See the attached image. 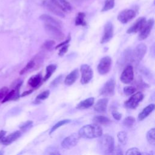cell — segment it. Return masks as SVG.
Masks as SVG:
<instances>
[{
    "label": "cell",
    "instance_id": "obj_39",
    "mask_svg": "<svg viewBox=\"0 0 155 155\" xmlns=\"http://www.w3.org/2000/svg\"><path fill=\"white\" fill-rule=\"evenodd\" d=\"M7 92L8 88L6 87H4L0 90V100L5 96V95L7 94Z\"/></svg>",
    "mask_w": 155,
    "mask_h": 155
},
{
    "label": "cell",
    "instance_id": "obj_45",
    "mask_svg": "<svg viewBox=\"0 0 155 155\" xmlns=\"http://www.w3.org/2000/svg\"><path fill=\"white\" fill-rule=\"evenodd\" d=\"M73 1H75V2H84V1H88V0H73Z\"/></svg>",
    "mask_w": 155,
    "mask_h": 155
},
{
    "label": "cell",
    "instance_id": "obj_37",
    "mask_svg": "<svg viewBox=\"0 0 155 155\" xmlns=\"http://www.w3.org/2000/svg\"><path fill=\"white\" fill-rule=\"evenodd\" d=\"M62 75H59L58 77H56L50 84V87H54L56 86H57L58 84H60V82H61L62 79Z\"/></svg>",
    "mask_w": 155,
    "mask_h": 155
},
{
    "label": "cell",
    "instance_id": "obj_21",
    "mask_svg": "<svg viewBox=\"0 0 155 155\" xmlns=\"http://www.w3.org/2000/svg\"><path fill=\"white\" fill-rule=\"evenodd\" d=\"M94 102V97H89L81 102H80L76 106V108L79 110L87 109L91 107Z\"/></svg>",
    "mask_w": 155,
    "mask_h": 155
},
{
    "label": "cell",
    "instance_id": "obj_36",
    "mask_svg": "<svg viewBox=\"0 0 155 155\" xmlns=\"http://www.w3.org/2000/svg\"><path fill=\"white\" fill-rule=\"evenodd\" d=\"M54 44H55V42L54 41L48 40L44 43L43 47H44V48L47 49V50H51L53 48Z\"/></svg>",
    "mask_w": 155,
    "mask_h": 155
},
{
    "label": "cell",
    "instance_id": "obj_19",
    "mask_svg": "<svg viewBox=\"0 0 155 155\" xmlns=\"http://www.w3.org/2000/svg\"><path fill=\"white\" fill-rule=\"evenodd\" d=\"M21 133L19 131L13 132V133L10 134L7 137H4L1 140V142L5 145H8L18 139L21 136Z\"/></svg>",
    "mask_w": 155,
    "mask_h": 155
},
{
    "label": "cell",
    "instance_id": "obj_11",
    "mask_svg": "<svg viewBox=\"0 0 155 155\" xmlns=\"http://www.w3.org/2000/svg\"><path fill=\"white\" fill-rule=\"evenodd\" d=\"M136 14L134 10L131 9H125L121 11L118 16L117 19L122 24H126L128 22L132 20L135 16Z\"/></svg>",
    "mask_w": 155,
    "mask_h": 155
},
{
    "label": "cell",
    "instance_id": "obj_7",
    "mask_svg": "<svg viewBox=\"0 0 155 155\" xmlns=\"http://www.w3.org/2000/svg\"><path fill=\"white\" fill-rule=\"evenodd\" d=\"M80 70L81 72V84H88L91 80L93 76V72L91 68L87 64H82L81 66Z\"/></svg>",
    "mask_w": 155,
    "mask_h": 155
},
{
    "label": "cell",
    "instance_id": "obj_31",
    "mask_svg": "<svg viewBox=\"0 0 155 155\" xmlns=\"http://www.w3.org/2000/svg\"><path fill=\"white\" fill-rule=\"evenodd\" d=\"M117 139L122 144H125L127 143L128 136L127 134L125 131H120L117 134Z\"/></svg>",
    "mask_w": 155,
    "mask_h": 155
},
{
    "label": "cell",
    "instance_id": "obj_28",
    "mask_svg": "<svg viewBox=\"0 0 155 155\" xmlns=\"http://www.w3.org/2000/svg\"><path fill=\"white\" fill-rule=\"evenodd\" d=\"M58 1L65 12H70L71 10L72 7L70 4L67 0H58Z\"/></svg>",
    "mask_w": 155,
    "mask_h": 155
},
{
    "label": "cell",
    "instance_id": "obj_3",
    "mask_svg": "<svg viewBox=\"0 0 155 155\" xmlns=\"http://www.w3.org/2000/svg\"><path fill=\"white\" fill-rule=\"evenodd\" d=\"M44 7L53 14L61 17H65V12L58 2V0H44Z\"/></svg>",
    "mask_w": 155,
    "mask_h": 155
},
{
    "label": "cell",
    "instance_id": "obj_29",
    "mask_svg": "<svg viewBox=\"0 0 155 155\" xmlns=\"http://www.w3.org/2000/svg\"><path fill=\"white\" fill-rule=\"evenodd\" d=\"M135 121H136V120H135L134 117H133V116H128L124 119L123 124L125 127H127L128 128H130L134 125Z\"/></svg>",
    "mask_w": 155,
    "mask_h": 155
},
{
    "label": "cell",
    "instance_id": "obj_44",
    "mask_svg": "<svg viewBox=\"0 0 155 155\" xmlns=\"http://www.w3.org/2000/svg\"><path fill=\"white\" fill-rule=\"evenodd\" d=\"M5 134V132L4 131L2 130L0 131V141H1L2 139L4 137V136Z\"/></svg>",
    "mask_w": 155,
    "mask_h": 155
},
{
    "label": "cell",
    "instance_id": "obj_40",
    "mask_svg": "<svg viewBox=\"0 0 155 155\" xmlns=\"http://www.w3.org/2000/svg\"><path fill=\"white\" fill-rule=\"evenodd\" d=\"M112 116H113V118L117 120H119L122 117V114L120 113H119L118 111H115V110L112 111Z\"/></svg>",
    "mask_w": 155,
    "mask_h": 155
},
{
    "label": "cell",
    "instance_id": "obj_27",
    "mask_svg": "<svg viewBox=\"0 0 155 155\" xmlns=\"http://www.w3.org/2000/svg\"><path fill=\"white\" fill-rule=\"evenodd\" d=\"M114 6V0H105L102 12H107L112 9Z\"/></svg>",
    "mask_w": 155,
    "mask_h": 155
},
{
    "label": "cell",
    "instance_id": "obj_33",
    "mask_svg": "<svg viewBox=\"0 0 155 155\" xmlns=\"http://www.w3.org/2000/svg\"><path fill=\"white\" fill-rule=\"evenodd\" d=\"M35 65V61L33 60L30 61V62H28L27 63V64L25 65V67L20 71V74H22L25 73L26 71H27L28 70L31 69L32 68H33Z\"/></svg>",
    "mask_w": 155,
    "mask_h": 155
},
{
    "label": "cell",
    "instance_id": "obj_41",
    "mask_svg": "<svg viewBox=\"0 0 155 155\" xmlns=\"http://www.w3.org/2000/svg\"><path fill=\"white\" fill-rule=\"evenodd\" d=\"M70 39H71V37H70V35H69L68 38L66 40H65L64 42H62L59 44L58 45H56V47H55V49H58V48H60L61 47H62V46H63V45H65V44H68L69 42H70Z\"/></svg>",
    "mask_w": 155,
    "mask_h": 155
},
{
    "label": "cell",
    "instance_id": "obj_1",
    "mask_svg": "<svg viewBox=\"0 0 155 155\" xmlns=\"http://www.w3.org/2000/svg\"><path fill=\"white\" fill-rule=\"evenodd\" d=\"M80 137L94 139L99 137L102 134V128L97 124H88L83 126L78 131Z\"/></svg>",
    "mask_w": 155,
    "mask_h": 155
},
{
    "label": "cell",
    "instance_id": "obj_25",
    "mask_svg": "<svg viewBox=\"0 0 155 155\" xmlns=\"http://www.w3.org/2000/svg\"><path fill=\"white\" fill-rule=\"evenodd\" d=\"M85 13L82 12L79 13L75 20L76 25H82V26L85 25L87 23L85 21Z\"/></svg>",
    "mask_w": 155,
    "mask_h": 155
},
{
    "label": "cell",
    "instance_id": "obj_38",
    "mask_svg": "<svg viewBox=\"0 0 155 155\" xmlns=\"http://www.w3.org/2000/svg\"><path fill=\"white\" fill-rule=\"evenodd\" d=\"M68 47H69V45L67 44H65L62 47H61V48L59 51V53H58V54L60 56H63L68 50Z\"/></svg>",
    "mask_w": 155,
    "mask_h": 155
},
{
    "label": "cell",
    "instance_id": "obj_4",
    "mask_svg": "<svg viewBox=\"0 0 155 155\" xmlns=\"http://www.w3.org/2000/svg\"><path fill=\"white\" fill-rule=\"evenodd\" d=\"M44 28L46 33L52 38L59 41H62L64 39V34L61 31V28L48 24H44Z\"/></svg>",
    "mask_w": 155,
    "mask_h": 155
},
{
    "label": "cell",
    "instance_id": "obj_22",
    "mask_svg": "<svg viewBox=\"0 0 155 155\" xmlns=\"http://www.w3.org/2000/svg\"><path fill=\"white\" fill-rule=\"evenodd\" d=\"M42 76L41 74H37L31 76L28 81V84L29 85L33 88L38 87L41 82Z\"/></svg>",
    "mask_w": 155,
    "mask_h": 155
},
{
    "label": "cell",
    "instance_id": "obj_16",
    "mask_svg": "<svg viewBox=\"0 0 155 155\" xmlns=\"http://www.w3.org/2000/svg\"><path fill=\"white\" fill-rule=\"evenodd\" d=\"M40 19L42 21H44L45 22V24H48L50 25H53L56 26L58 27H59L61 28L62 27V23L59 20L57 19L56 18H54L48 15L43 14L40 16Z\"/></svg>",
    "mask_w": 155,
    "mask_h": 155
},
{
    "label": "cell",
    "instance_id": "obj_30",
    "mask_svg": "<svg viewBox=\"0 0 155 155\" xmlns=\"http://www.w3.org/2000/svg\"><path fill=\"white\" fill-rule=\"evenodd\" d=\"M70 122V119H64V120H60L58 122H57L54 125H53V127L51 128L50 131V134L52 133L53 131H54L56 129H58V128L61 127V126L64 125H65L68 123H69Z\"/></svg>",
    "mask_w": 155,
    "mask_h": 155
},
{
    "label": "cell",
    "instance_id": "obj_2",
    "mask_svg": "<svg viewBox=\"0 0 155 155\" xmlns=\"http://www.w3.org/2000/svg\"><path fill=\"white\" fill-rule=\"evenodd\" d=\"M99 137V145L101 151L105 154L113 153L114 150L113 137L109 134H102Z\"/></svg>",
    "mask_w": 155,
    "mask_h": 155
},
{
    "label": "cell",
    "instance_id": "obj_32",
    "mask_svg": "<svg viewBox=\"0 0 155 155\" xmlns=\"http://www.w3.org/2000/svg\"><path fill=\"white\" fill-rule=\"evenodd\" d=\"M136 91V88L134 87L127 86V87H125L124 88V93L127 96L132 95L133 93H135Z\"/></svg>",
    "mask_w": 155,
    "mask_h": 155
},
{
    "label": "cell",
    "instance_id": "obj_35",
    "mask_svg": "<svg viewBox=\"0 0 155 155\" xmlns=\"http://www.w3.org/2000/svg\"><path fill=\"white\" fill-rule=\"evenodd\" d=\"M125 154L127 155H140L141 154V153L138 148L134 147L128 150Z\"/></svg>",
    "mask_w": 155,
    "mask_h": 155
},
{
    "label": "cell",
    "instance_id": "obj_26",
    "mask_svg": "<svg viewBox=\"0 0 155 155\" xmlns=\"http://www.w3.org/2000/svg\"><path fill=\"white\" fill-rule=\"evenodd\" d=\"M147 139L148 142L150 144L154 145V144H155V129L154 128H151L147 132Z\"/></svg>",
    "mask_w": 155,
    "mask_h": 155
},
{
    "label": "cell",
    "instance_id": "obj_23",
    "mask_svg": "<svg viewBox=\"0 0 155 155\" xmlns=\"http://www.w3.org/2000/svg\"><path fill=\"white\" fill-rule=\"evenodd\" d=\"M56 69V65L54 64H50L46 67V73L44 77V81H46L52 75Z\"/></svg>",
    "mask_w": 155,
    "mask_h": 155
},
{
    "label": "cell",
    "instance_id": "obj_42",
    "mask_svg": "<svg viewBox=\"0 0 155 155\" xmlns=\"http://www.w3.org/2000/svg\"><path fill=\"white\" fill-rule=\"evenodd\" d=\"M32 124H33V122L31 120H28L26 122H25L20 128L21 129H25V128H28V127L31 126L32 125Z\"/></svg>",
    "mask_w": 155,
    "mask_h": 155
},
{
    "label": "cell",
    "instance_id": "obj_8",
    "mask_svg": "<svg viewBox=\"0 0 155 155\" xmlns=\"http://www.w3.org/2000/svg\"><path fill=\"white\" fill-rule=\"evenodd\" d=\"M115 81L113 78L107 81L100 90V94L104 96H111L114 93Z\"/></svg>",
    "mask_w": 155,
    "mask_h": 155
},
{
    "label": "cell",
    "instance_id": "obj_15",
    "mask_svg": "<svg viewBox=\"0 0 155 155\" xmlns=\"http://www.w3.org/2000/svg\"><path fill=\"white\" fill-rule=\"evenodd\" d=\"M147 46L142 43L137 45L134 51V56L136 60L139 61L142 59L147 52Z\"/></svg>",
    "mask_w": 155,
    "mask_h": 155
},
{
    "label": "cell",
    "instance_id": "obj_20",
    "mask_svg": "<svg viewBox=\"0 0 155 155\" xmlns=\"http://www.w3.org/2000/svg\"><path fill=\"white\" fill-rule=\"evenodd\" d=\"M155 105L153 104H150L147 105L145 108L143 109V110L138 115V119L139 120L141 121L145 119L154 109Z\"/></svg>",
    "mask_w": 155,
    "mask_h": 155
},
{
    "label": "cell",
    "instance_id": "obj_17",
    "mask_svg": "<svg viewBox=\"0 0 155 155\" xmlns=\"http://www.w3.org/2000/svg\"><path fill=\"white\" fill-rule=\"evenodd\" d=\"M108 99L107 98L100 99L94 105V110L98 113H105L107 110Z\"/></svg>",
    "mask_w": 155,
    "mask_h": 155
},
{
    "label": "cell",
    "instance_id": "obj_6",
    "mask_svg": "<svg viewBox=\"0 0 155 155\" xmlns=\"http://www.w3.org/2000/svg\"><path fill=\"white\" fill-rule=\"evenodd\" d=\"M111 63L112 60L110 56H107L102 58L97 65V71L99 73L102 75L107 74L111 69Z\"/></svg>",
    "mask_w": 155,
    "mask_h": 155
},
{
    "label": "cell",
    "instance_id": "obj_24",
    "mask_svg": "<svg viewBox=\"0 0 155 155\" xmlns=\"http://www.w3.org/2000/svg\"><path fill=\"white\" fill-rule=\"evenodd\" d=\"M93 120L94 122L102 125H107L110 122V120L104 116H96L93 117Z\"/></svg>",
    "mask_w": 155,
    "mask_h": 155
},
{
    "label": "cell",
    "instance_id": "obj_12",
    "mask_svg": "<svg viewBox=\"0 0 155 155\" xmlns=\"http://www.w3.org/2000/svg\"><path fill=\"white\" fill-rule=\"evenodd\" d=\"M154 24V21L153 19H150L147 22H145L143 27L139 31L140 32L138 36V38L139 40H143L149 36L153 27Z\"/></svg>",
    "mask_w": 155,
    "mask_h": 155
},
{
    "label": "cell",
    "instance_id": "obj_18",
    "mask_svg": "<svg viewBox=\"0 0 155 155\" xmlns=\"http://www.w3.org/2000/svg\"><path fill=\"white\" fill-rule=\"evenodd\" d=\"M79 76V71L78 69H74L71 71L65 78L64 83L67 85H71L75 82Z\"/></svg>",
    "mask_w": 155,
    "mask_h": 155
},
{
    "label": "cell",
    "instance_id": "obj_9",
    "mask_svg": "<svg viewBox=\"0 0 155 155\" xmlns=\"http://www.w3.org/2000/svg\"><path fill=\"white\" fill-rule=\"evenodd\" d=\"M80 136L78 133H73L66 137L61 142V146L65 149H70L74 147L78 142Z\"/></svg>",
    "mask_w": 155,
    "mask_h": 155
},
{
    "label": "cell",
    "instance_id": "obj_14",
    "mask_svg": "<svg viewBox=\"0 0 155 155\" xmlns=\"http://www.w3.org/2000/svg\"><path fill=\"white\" fill-rule=\"evenodd\" d=\"M146 22V19L143 17L138 18L136 22L127 30V33H133L139 31Z\"/></svg>",
    "mask_w": 155,
    "mask_h": 155
},
{
    "label": "cell",
    "instance_id": "obj_10",
    "mask_svg": "<svg viewBox=\"0 0 155 155\" xmlns=\"http://www.w3.org/2000/svg\"><path fill=\"white\" fill-rule=\"evenodd\" d=\"M133 79H134L133 68L132 65H128L123 70L120 77V80L124 84H130L133 81Z\"/></svg>",
    "mask_w": 155,
    "mask_h": 155
},
{
    "label": "cell",
    "instance_id": "obj_43",
    "mask_svg": "<svg viewBox=\"0 0 155 155\" xmlns=\"http://www.w3.org/2000/svg\"><path fill=\"white\" fill-rule=\"evenodd\" d=\"M33 91V90H28V91H24L22 94H21V96H25L26 95H28L30 93H31Z\"/></svg>",
    "mask_w": 155,
    "mask_h": 155
},
{
    "label": "cell",
    "instance_id": "obj_5",
    "mask_svg": "<svg viewBox=\"0 0 155 155\" xmlns=\"http://www.w3.org/2000/svg\"><path fill=\"white\" fill-rule=\"evenodd\" d=\"M143 94L142 92H137L133 93V95L124 103L125 107L129 109H135L139 104L142 101Z\"/></svg>",
    "mask_w": 155,
    "mask_h": 155
},
{
    "label": "cell",
    "instance_id": "obj_13",
    "mask_svg": "<svg viewBox=\"0 0 155 155\" xmlns=\"http://www.w3.org/2000/svg\"><path fill=\"white\" fill-rule=\"evenodd\" d=\"M113 36V25L111 22H108L104 26V35L101 38V43L105 44L110 41Z\"/></svg>",
    "mask_w": 155,
    "mask_h": 155
},
{
    "label": "cell",
    "instance_id": "obj_34",
    "mask_svg": "<svg viewBox=\"0 0 155 155\" xmlns=\"http://www.w3.org/2000/svg\"><path fill=\"white\" fill-rule=\"evenodd\" d=\"M50 95V91L48 90H45L42 93H41L39 94H38L36 98V101H39L41 100H45L47 99Z\"/></svg>",
    "mask_w": 155,
    "mask_h": 155
}]
</instances>
